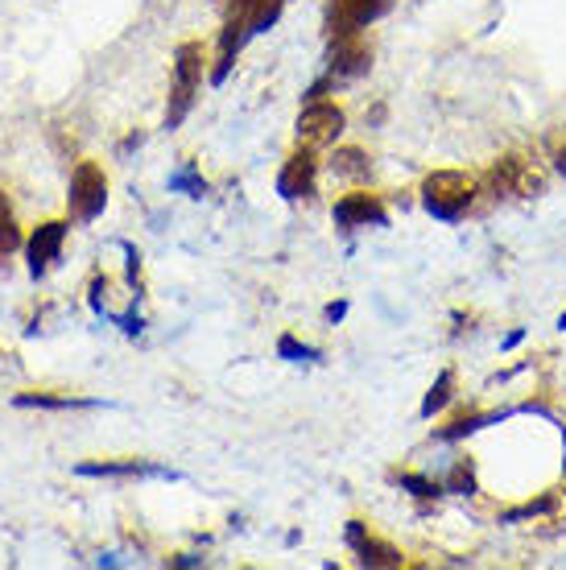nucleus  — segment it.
Returning <instances> with one entry per match:
<instances>
[{
  "mask_svg": "<svg viewBox=\"0 0 566 570\" xmlns=\"http://www.w3.org/2000/svg\"><path fill=\"white\" fill-rule=\"evenodd\" d=\"M315 182H318V158L315 149H294L290 158H285L282 175H277V194H282L285 203H298V199H311L315 194Z\"/></svg>",
  "mask_w": 566,
  "mask_h": 570,
  "instance_id": "423d86ee",
  "label": "nucleus"
},
{
  "mask_svg": "<svg viewBox=\"0 0 566 570\" xmlns=\"http://www.w3.org/2000/svg\"><path fill=\"white\" fill-rule=\"evenodd\" d=\"M344 315H347V302H331V306H327V318H331V323H339Z\"/></svg>",
  "mask_w": 566,
  "mask_h": 570,
  "instance_id": "4be33fe9",
  "label": "nucleus"
},
{
  "mask_svg": "<svg viewBox=\"0 0 566 570\" xmlns=\"http://www.w3.org/2000/svg\"><path fill=\"white\" fill-rule=\"evenodd\" d=\"M347 546L356 550L360 567H401V562H406L397 546L380 541L377 534H368V525L364 521H347Z\"/></svg>",
  "mask_w": 566,
  "mask_h": 570,
  "instance_id": "9b49d317",
  "label": "nucleus"
},
{
  "mask_svg": "<svg viewBox=\"0 0 566 570\" xmlns=\"http://www.w3.org/2000/svg\"><path fill=\"white\" fill-rule=\"evenodd\" d=\"M558 327H563V331H566V315H563V318H558Z\"/></svg>",
  "mask_w": 566,
  "mask_h": 570,
  "instance_id": "5701e85b",
  "label": "nucleus"
},
{
  "mask_svg": "<svg viewBox=\"0 0 566 570\" xmlns=\"http://www.w3.org/2000/svg\"><path fill=\"white\" fill-rule=\"evenodd\" d=\"M170 190H187L190 199H203L207 190V178H199L195 170H178V175H170Z\"/></svg>",
  "mask_w": 566,
  "mask_h": 570,
  "instance_id": "6ab92c4d",
  "label": "nucleus"
},
{
  "mask_svg": "<svg viewBox=\"0 0 566 570\" xmlns=\"http://www.w3.org/2000/svg\"><path fill=\"white\" fill-rule=\"evenodd\" d=\"M331 215H335V223H339L344 232H356V228H385V223H389V211H385L380 194H373V190H352V194H344Z\"/></svg>",
  "mask_w": 566,
  "mask_h": 570,
  "instance_id": "0eeeda50",
  "label": "nucleus"
},
{
  "mask_svg": "<svg viewBox=\"0 0 566 570\" xmlns=\"http://www.w3.org/2000/svg\"><path fill=\"white\" fill-rule=\"evenodd\" d=\"M389 4H394V0H335V4H331V38L368 30L377 17L389 13Z\"/></svg>",
  "mask_w": 566,
  "mask_h": 570,
  "instance_id": "6e6552de",
  "label": "nucleus"
},
{
  "mask_svg": "<svg viewBox=\"0 0 566 570\" xmlns=\"http://www.w3.org/2000/svg\"><path fill=\"white\" fill-rule=\"evenodd\" d=\"M207 50L203 42H182L174 50V83H170V108H166V128H178L187 120V112L195 108V95L203 83Z\"/></svg>",
  "mask_w": 566,
  "mask_h": 570,
  "instance_id": "f257e3e1",
  "label": "nucleus"
},
{
  "mask_svg": "<svg viewBox=\"0 0 566 570\" xmlns=\"http://www.w3.org/2000/svg\"><path fill=\"white\" fill-rule=\"evenodd\" d=\"M331 170L339 178H364L368 170H373V158L364 154V149H335V158H331Z\"/></svg>",
  "mask_w": 566,
  "mask_h": 570,
  "instance_id": "2eb2a0df",
  "label": "nucleus"
},
{
  "mask_svg": "<svg viewBox=\"0 0 566 570\" xmlns=\"http://www.w3.org/2000/svg\"><path fill=\"white\" fill-rule=\"evenodd\" d=\"M368 66H373V46L364 42V33L335 38V46H331V75L335 80H356Z\"/></svg>",
  "mask_w": 566,
  "mask_h": 570,
  "instance_id": "9d476101",
  "label": "nucleus"
},
{
  "mask_svg": "<svg viewBox=\"0 0 566 570\" xmlns=\"http://www.w3.org/2000/svg\"><path fill=\"white\" fill-rule=\"evenodd\" d=\"M75 475L87 479H178V472L158 467L149 460H104V463H80Z\"/></svg>",
  "mask_w": 566,
  "mask_h": 570,
  "instance_id": "1a4fd4ad",
  "label": "nucleus"
},
{
  "mask_svg": "<svg viewBox=\"0 0 566 570\" xmlns=\"http://www.w3.org/2000/svg\"><path fill=\"white\" fill-rule=\"evenodd\" d=\"M17 410H95L99 401H87V397H71V393H17L13 397Z\"/></svg>",
  "mask_w": 566,
  "mask_h": 570,
  "instance_id": "ddd939ff",
  "label": "nucleus"
},
{
  "mask_svg": "<svg viewBox=\"0 0 566 570\" xmlns=\"http://www.w3.org/2000/svg\"><path fill=\"white\" fill-rule=\"evenodd\" d=\"M551 158L558 166V175H566V125L558 133H551Z\"/></svg>",
  "mask_w": 566,
  "mask_h": 570,
  "instance_id": "412c9836",
  "label": "nucleus"
},
{
  "mask_svg": "<svg viewBox=\"0 0 566 570\" xmlns=\"http://www.w3.org/2000/svg\"><path fill=\"white\" fill-rule=\"evenodd\" d=\"M442 492H455V496H472L475 492V475H472V463H455L451 475H447V484Z\"/></svg>",
  "mask_w": 566,
  "mask_h": 570,
  "instance_id": "a211bd4d",
  "label": "nucleus"
},
{
  "mask_svg": "<svg viewBox=\"0 0 566 570\" xmlns=\"http://www.w3.org/2000/svg\"><path fill=\"white\" fill-rule=\"evenodd\" d=\"M475 203V182L459 170H434L422 182V207L442 223H459Z\"/></svg>",
  "mask_w": 566,
  "mask_h": 570,
  "instance_id": "f03ea898",
  "label": "nucleus"
},
{
  "mask_svg": "<svg viewBox=\"0 0 566 570\" xmlns=\"http://www.w3.org/2000/svg\"><path fill=\"white\" fill-rule=\"evenodd\" d=\"M344 108L339 104H327V99H315L306 104V112L298 116V145L306 149H318V145H335L339 133H344Z\"/></svg>",
  "mask_w": 566,
  "mask_h": 570,
  "instance_id": "20e7f679",
  "label": "nucleus"
},
{
  "mask_svg": "<svg viewBox=\"0 0 566 570\" xmlns=\"http://www.w3.org/2000/svg\"><path fill=\"white\" fill-rule=\"evenodd\" d=\"M397 484H401V488H409L413 492V496H426V500H430V496H439V484H430V479H422V475H397Z\"/></svg>",
  "mask_w": 566,
  "mask_h": 570,
  "instance_id": "aec40b11",
  "label": "nucleus"
},
{
  "mask_svg": "<svg viewBox=\"0 0 566 570\" xmlns=\"http://www.w3.org/2000/svg\"><path fill=\"white\" fill-rule=\"evenodd\" d=\"M492 182L504 190V194H534V190H542V178L525 166L521 158H504L496 161V170H492Z\"/></svg>",
  "mask_w": 566,
  "mask_h": 570,
  "instance_id": "f8f14e48",
  "label": "nucleus"
},
{
  "mask_svg": "<svg viewBox=\"0 0 566 570\" xmlns=\"http://www.w3.org/2000/svg\"><path fill=\"white\" fill-rule=\"evenodd\" d=\"M108 207V175L99 161H80L66 187V211L75 223H95Z\"/></svg>",
  "mask_w": 566,
  "mask_h": 570,
  "instance_id": "7ed1b4c3",
  "label": "nucleus"
},
{
  "mask_svg": "<svg viewBox=\"0 0 566 570\" xmlns=\"http://www.w3.org/2000/svg\"><path fill=\"white\" fill-rule=\"evenodd\" d=\"M277 356H282V360H290V365H315L323 351L311 348V344H298L294 335H282V339H277Z\"/></svg>",
  "mask_w": 566,
  "mask_h": 570,
  "instance_id": "dca6fc26",
  "label": "nucleus"
},
{
  "mask_svg": "<svg viewBox=\"0 0 566 570\" xmlns=\"http://www.w3.org/2000/svg\"><path fill=\"white\" fill-rule=\"evenodd\" d=\"M17 249H25V236H21V223L9 207V194L0 190V261H9Z\"/></svg>",
  "mask_w": 566,
  "mask_h": 570,
  "instance_id": "4468645a",
  "label": "nucleus"
},
{
  "mask_svg": "<svg viewBox=\"0 0 566 570\" xmlns=\"http://www.w3.org/2000/svg\"><path fill=\"white\" fill-rule=\"evenodd\" d=\"M66 232H71V223H66V220H46V223H38V228H33V236L25 240L30 277H46V273L59 265L63 244H66Z\"/></svg>",
  "mask_w": 566,
  "mask_h": 570,
  "instance_id": "39448f33",
  "label": "nucleus"
},
{
  "mask_svg": "<svg viewBox=\"0 0 566 570\" xmlns=\"http://www.w3.org/2000/svg\"><path fill=\"white\" fill-rule=\"evenodd\" d=\"M451 389H455V377L451 372H442L434 384H430V393H426V401H422V418H434V413L451 401Z\"/></svg>",
  "mask_w": 566,
  "mask_h": 570,
  "instance_id": "f3484780",
  "label": "nucleus"
}]
</instances>
